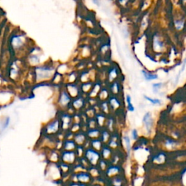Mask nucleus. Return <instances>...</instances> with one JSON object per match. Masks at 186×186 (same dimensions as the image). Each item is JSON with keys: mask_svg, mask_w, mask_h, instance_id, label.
Listing matches in <instances>:
<instances>
[{"mask_svg": "<svg viewBox=\"0 0 186 186\" xmlns=\"http://www.w3.org/2000/svg\"><path fill=\"white\" fill-rule=\"evenodd\" d=\"M54 73V68L52 66H40L35 69L36 79L37 81H44L52 77Z\"/></svg>", "mask_w": 186, "mask_h": 186, "instance_id": "f257e3e1", "label": "nucleus"}, {"mask_svg": "<svg viewBox=\"0 0 186 186\" xmlns=\"http://www.w3.org/2000/svg\"><path fill=\"white\" fill-rule=\"evenodd\" d=\"M85 158L87 161H89L92 165H96L100 161V153L98 151L92 149V148H88L85 151Z\"/></svg>", "mask_w": 186, "mask_h": 186, "instance_id": "f03ea898", "label": "nucleus"}, {"mask_svg": "<svg viewBox=\"0 0 186 186\" xmlns=\"http://www.w3.org/2000/svg\"><path fill=\"white\" fill-rule=\"evenodd\" d=\"M76 158V152L73 151H65L62 153L61 159L63 163L66 164H73L75 162Z\"/></svg>", "mask_w": 186, "mask_h": 186, "instance_id": "7ed1b4c3", "label": "nucleus"}, {"mask_svg": "<svg viewBox=\"0 0 186 186\" xmlns=\"http://www.w3.org/2000/svg\"><path fill=\"white\" fill-rule=\"evenodd\" d=\"M60 122L59 119H55L50 122L46 127V133L48 135H53L55 134L60 129Z\"/></svg>", "mask_w": 186, "mask_h": 186, "instance_id": "20e7f679", "label": "nucleus"}, {"mask_svg": "<svg viewBox=\"0 0 186 186\" xmlns=\"http://www.w3.org/2000/svg\"><path fill=\"white\" fill-rule=\"evenodd\" d=\"M143 124H144L145 127H146L147 132L148 133H150L151 132V129H152L153 127V118L152 116H151V114L148 112L145 114L144 117H143Z\"/></svg>", "mask_w": 186, "mask_h": 186, "instance_id": "39448f33", "label": "nucleus"}, {"mask_svg": "<svg viewBox=\"0 0 186 186\" xmlns=\"http://www.w3.org/2000/svg\"><path fill=\"white\" fill-rule=\"evenodd\" d=\"M70 101H71V97L66 91L64 90L60 93L59 101H58L60 105H61L62 107H66L70 103Z\"/></svg>", "mask_w": 186, "mask_h": 186, "instance_id": "423d86ee", "label": "nucleus"}, {"mask_svg": "<svg viewBox=\"0 0 186 186\" xmlns=\"http://www.w3.org/2000/svg\"><path fill=\"white\" fill-rule=\"evenodd\" d=\"M76 179H77V180L79 181L80 182L84 184L87 183V182H89V181H90L91 177L90 174H89V173L81 172L76 174Z\"/></svg>", "mask_w": 186, "mask_h": 186, "instance_id": "0eeeda50", "label": "nucleus"}, {"mask_svg": "<svg viewBox=\"0 0 186 186\" xmlns=\"http://www.w3.org/2000/svg\"><path fill=\"white\" fill-rule=\"evenodd\" d=\"M62 128L63 130H68L70 127V125H71V116L68 115V114H64L62 116Z\"/></svg>", "mask_w": 186, "mask_h": 186, "instance_id": "6e6552de", "label": "nucleus"}, {"mask_svg": "<svg viewBox=\"0 0 186 186\" xmlns=\"http://www.w3.org/2000/svg\"><path fill=\"white\" fill-rule=\"evenodd\" d=\"M67 90H68V94L73 97H76L79 93V88L74 84H68L67 86Z\"/></svg>", "mask_w": 186, "mask_h": 186, "instance_id": "1a4fd4ad", "label": "nucleus"}, {"mask_svg": "<svg viewBox=\"0 0 186 186\" xmlns=\"http://www.w3.org/2000/svg\"><path fill=\"white\" fill-rule=\"evenodd\" d=\"M75 142L72 140H66L63 143V148L65 151H73L76 149V146Z\"/></svg>", "mask_w": 186, "mask_h": 186, "instance_id": "9d476101", "label": "nucleus"}, {"mask_svg": "<svg viewBox=\"0 0 186 186\" xmlns=\"http://www.w3.org/2000/svg\"><path fill=\"white\" fill-rule=\"evenodd\" d=\"M91 146H92V149L95 150V151H99L102 149L103 148V142L101 141L100 139H92L91 140Z\"/></svg>", "mask_w": 186, "mask_h": 186, "instance_id": "9b49d317", "label": "nucleus"}, {"mask_svg": "<svg viewBox=\"0 0 186 186\" xmlns=\"http://www.w3.org/2000/svg\"><path fill=\"white\" fill-rule=\"evenodd\" d=\"M86 136L83 133H76L74 136V142L76 144L81 146L85 142Z\"/></svg>", "mask_w": 186, "mask_h": 186, "instance_id": "f8f14e48", "label": "nucleus"}, {"mask_svg": "<svg viewBox=\"0 0 186 186\" xmlns=\"http://www.w3.org/2000/svg\"><path fill=\"white\" fill-rule=\"evenodd\" d=\"M12 44L15 48L17 49L21 48V47L23 45V40H22V37H21V36H17V37H14Z\"/></svg>", "mask_w": 186, "mask_h": 186, "instance_id": "ddd939ff", "label": "nucleus"}, {"mask_svg": "<svg viewBox=\"0 0 186 186\" xmlns=\"http://www.w3.org/2000/svg\"><path fill=\"white\" fill-rule=\"evenodd\" d=\"M153 47L158 52L161 51L162 49L164 48V43L159 40V37H154V40H153Z\"/></svg>", "mask_w": 186, "mask_h": 186, "instance_id": "4468645a", "label": "nucleus"}, {"mask_svg": "<svg viewBox=\"0 0 186 186\" xmlns=\"http://www.w3.org/2000/svg\"><path fill=\"white\" fill-rule=\"evenodd\" d=\"M120 172V168L117 166H111L107 169V174L110 177L116 175Z\"/></svg>", "mask_w": 186, "mask_h": 186, "instance_id": "2eb2a0df", "label": "nucleus"}, {"mask_svg": "<svg viewBox=\"0 0 186 186\" xmlns=\"http://www.w3.org/2000/svg\"><path fill=\"white\" fill-rule=\"evenodd\" d=\"M110 107L114 110H116L120 107L121 103L120 101L115 97H112L110 98V103H109Z\"/></svg>", "mask_w": 186, "mask_h": 186, "instance_id": "dca6fc26", "label": "nucleus"}, {"mask_svg": "<svg viewBox=\"0 0 186 186\" xmlns=\"http://www.w3.org/2000/svg\"><path fill=\"white\" fill-rule=\"evenodd\" d=\"M102 156L103 159H110L111 155V150L110 148L105 146L102 148Z\"/></svg>", "mask_w": 186, "mask_h": 186, "instance_id": "f3484780", "label": "nucleus"}, {"mask_svg": "<svg viewBox=\"0 0 186 186\" xmlns=\"http://www.w3.org/2000/svg\"><path fill=\"white\" fill-rule=\"evenodd\" d=\"M87 135L89 137V138H93V139H96L98 137H100V131L97 129H90V130L88 131Z\"/></svg>", "mask_w": 186, "mask_h": 186, "instance_id": "a211bd4d", "label": "nucleus"}, {"mask_svg": "<svg viewBox=\"0 0 186 186\" xmlns=\"http://www.w3.org/2000/svg\"><path fill=\"white\" fill-rule=\"evenodd\" d=\"M84 104V100L82 97H79V98L76 99L73 102V106L75 109H80L81 108L83 107Z\"/></svg>", "mask_w": 186, "mask_h": 186, "instance_id": "6ab92c4d", "label": "nucleus"}, {"mask_svg": "<svg viewBox=\"0 0 186 186\" xmlns=\"http://www.w3.org/2000/svg\"><path fill=\"white\" fill-rule=\"evenodd\" d=\"M142 72H143V76H144L145 79H146V80H148V81L156 79L158 78V76L156 74H154V73H149V72H148V71H145V70H143Z\"/></svg>", "mask_w": 186, "mask_h": 186, "instance_id": "aec40b11", "label": "nucleus"}, {"mask_svg": "<svg viewBox=\"0 0 186 186\" xmlns=\"http://www.w3.org/2000/svg\"><path fill=\"white\" fill-rule=\"evenodd\" d=\"M110 140V134L107 130H103L101 133V141L103 143H107Z\"/></svg>", "mask_w": 186, "mask_h": 186, "instance_id": "412c9836", "label": "nucleus"}, {"mask_svg": "<svg viewBox=\"0 0 186 186\" xmlns=\"http://www.w3.org/2000/svg\"><path fill=\"white\" fill-rule=\"evenodd\" d=\"M124 142L125 143V146H126V149L128 154L130 155V151H131V142H130V139L128 136L124 137Z\"/></svg>", "mask_w": 186, "mask_h": 186, "instance_id": "4be33fe9", "label": "nucleus"}, {"mask_svg": "<svg viewBox=\"0 0 186 186\" xmlns=\"http://www.w3.org/2000/svg\"><path fill=\"white\" fill-rule=\"evenodd\" d=\"M97 122L98 126L100 127H103L104 124L105 123V117L104 115L102 114H99L97 116Z\"/></svg>", "mask_w": 186, "mask_h": 186, "instance_id": "5701e85b", "label": "nucleus"}, {"mask_svg": "<svg viewBox=\"0 0 186 186\" xmlns=\"http://www.w3.org/2000/svg\"><path fill=\"white\" fill-rule=\"evenodd\" d=\"M100 85L99 84H96V85H94V87H93V89H92V91H91V94H90V96L91 97H95L96 95H97V94H98L99 92H100Z\"/></svg>", "mask_w": 186, "mask_h": 186, "instance_id": "b1692460", "label": "nucleus"}, {"mask_svg": "<svg viewBox=\"0 0 186 186\" xmlns=\"http://www.w3.org/2000/svg\"><path fill=\"white\" fill-rule=\"evenodd\" d=\"M127 108L130 111L133 112L135 111V108H134L133 105L132 104L131 102V97L130 95H127Z\"/></svg>", "mask_w": 186, "mask_h": 186, "instance_id": "393cba45", "label": "nucleus"}, {"mask_svg": "<svg viewBox=\"0 0 186 186\" xmlns=\"http://www.w3.org/2000/svg\"><path fill=\"white\" fill-rule=\"evenodd\" d=\"M184 23H185L184 20H177L174 22V26L177 30H181L184 26Z\"/></svg>", "mask_w": 186, "mask_h": 186, "instance_id": "a878e982", "label": "nucleus"}, {"mask_svg": "<svg viewBox=\"0 0 186 186\" xmlns=\"http://www.w3.org/2000/svg\"><path fill=\"white\" fill-rule=\"evenodd\" d=\"M117 76V71L116 68H112L109 72V80L110 81H113L116 78Z\"/></svg>", "mask_w": 186, "mask_h": 186, "instance_id": "bb28decb", "label": "nucleus"}, {"mask_svg": "<svg viewBox=\"0 0 186 186\" xmlns=\"http://www.w3.org/2000/svg\"><path fill=\"white\" fill-rule=\"evenodd\" d=\"M99 94V97L100 98V100H105L108 97V92L106 89H102V90L100 91V92L98 93Z\"/></svg>", "mask_w": 186, "mask_h": 186, "instance_id": "cd10ccee", "label": "nucleus"}, {"mask_svg": "<svg viewBox=\"0 0 186 186\" xmlns=\"http://www.w3.org/2000/svg\"><path fill=\"white\" fill-rule=\"evenodd\" d=\"M92 86V85L91 83H85V84H83L82 86H81V89H82L83 92H87L90 91Z\"/></svg>", "mask_w": 186, "mask_h": 186, "instance_id": "c85d7f7f", "label": "nucleus"}, {"mask_svg": "<svg viewBox=\"0 0 186 186\" xmlns=\"http://www.w3.org/2000/svg\"><path fill=\"white\" fill-rule=\"evenodd\" d=\"M177 142L175 140L172 139H168L166 142V146H167L169 148H174L176 146Z\"/></svg>", "mask_w": 186, "mask_h": 186, "instance_id": "c756f323", "label": "nucleus"}, {"mask_svg": "<svg viewBox=\"0 0 186 186\" xmlns=\"http://www.w3.org/2000/svg\"><path fill=\"white\" fill-rule=\"evenodd\" d=\"M119 84L117 82H114L113 84L111 85V91L112 92L114 93V94H117L119 92Z\"/></svg>", "mask_w": 186, "mask_h": 186, "instance_id": "7c9ffc66", "label": "nucleus"}, {"mask_svg": "<svg viewBox=\"0 0 186 186\" xmlns=\"http://www.w3.org/2000/svg\"><path fill=\"white\" fill-rule=\"evenodd\" d=\"M145 98L148 100L149 102H151L152 104H154V105H160L161 104V100H159V99H153L149 97H147V96H145Z\"/></svg>", "mask_w": 186, "mask_h": 186, "instance_id": "2f4dec72", "label": "nucleus"}, {"mask_svg": "<svg viewBox=\"0 0 186 186\" xmlns=\"http://www.w3.org/2000/svg\"><path fill=\"white\" fill-rule=\"evenodd\" d=\"M101 108H102L103 111L105 114H108L109 112V106L108 104L106 102H103V103L102 105H101Z\"/></svg>", "mask_w": 186, "mask_h": 186, "instance_id": "473e14b6", "label": "nucleus"}, {"mask_svg": "<svg viewBox=\"0 0 186 186\" xmlns=\"http://www.w3.org/2000/svg\"><path fill=\"white\" fill-rule=\"evenodd\" d=\"M163 85L162 83H157V84H153V92L155 93H156L159 91V89Z\"/></svg>", "mask_w": 186, "mask_h": 186, "instance_id": "72a5a7b5", "label": "nucleus"}, {"mask_svg": "<svg viewBox=\"0 0 186 186\" xmlns=\"http://www.w3.org/2000/svg\"><path fill=\"white\" fill-rule=\"evenodd\" d=\"M105 161L104 160H101L100 161V163H99V166H100V169H102V170H105L106 169V164H105Z\"/></svg>", "mask_w": 186, "mask_h": 186, "instance_id": "f704fd0d", "label": "nucleus"}, {"mask_svg": "<svg viewBox=\"0 0 186 186\" xmlns=\"http://www.w3.org/2000/svg\"><path fill=\"white\" fill-rule=\"evenodd\" d=\"M132 135H133V138L134 140H137L138 138V131L136 130H133V132H132Z\"/></svg>", "mask_w": 186, "mask_h": 186, "instance_id": "c9c22d12", "label": "nucleus"}, {"mask_svg": "<svg viewBox=\"0 0 186 186\" xmlns=\"http://www.w3.org/2000/svg\"><path fill=\"white\" fill-rule=\"evenodd\" d=\"M31 60L32 63H38L40 59H39V58L37 56V55H34V56H32L31 58Z\"/></svg>", "mask_w": 186, "mask_h": 186, "instance_id": "e433bc0d", "label": "nucleus"}, {"mask_svg": "<svg viewBox=\"0 0 186 186\" xmlns=\"http://www.w3.org/2000/svg\"><path fill=\"white\" fill-rule=\"evenodd\" d=\"M113 120L112 119H110L108 122V129L109 130H112V128H113Z\"/></svg>", "mask_w": 186, "mask_h": 186, "instance_id": "4c0bfd02", "label": "nucleus"}, {"mask_svg": "<svg viewBox=\"0 0 186 186\" xmlns=\"http://www.w3.org/2000/svg\"><path fill=\"white\" fill-rule=\"evenodd\" d=\"M94 186H99V185H94Z\"/></svg>", "mask_w": 186, "mask_h": 186, "instance_id": "58836bf2", "label": "nucleus"}]
</instances>
